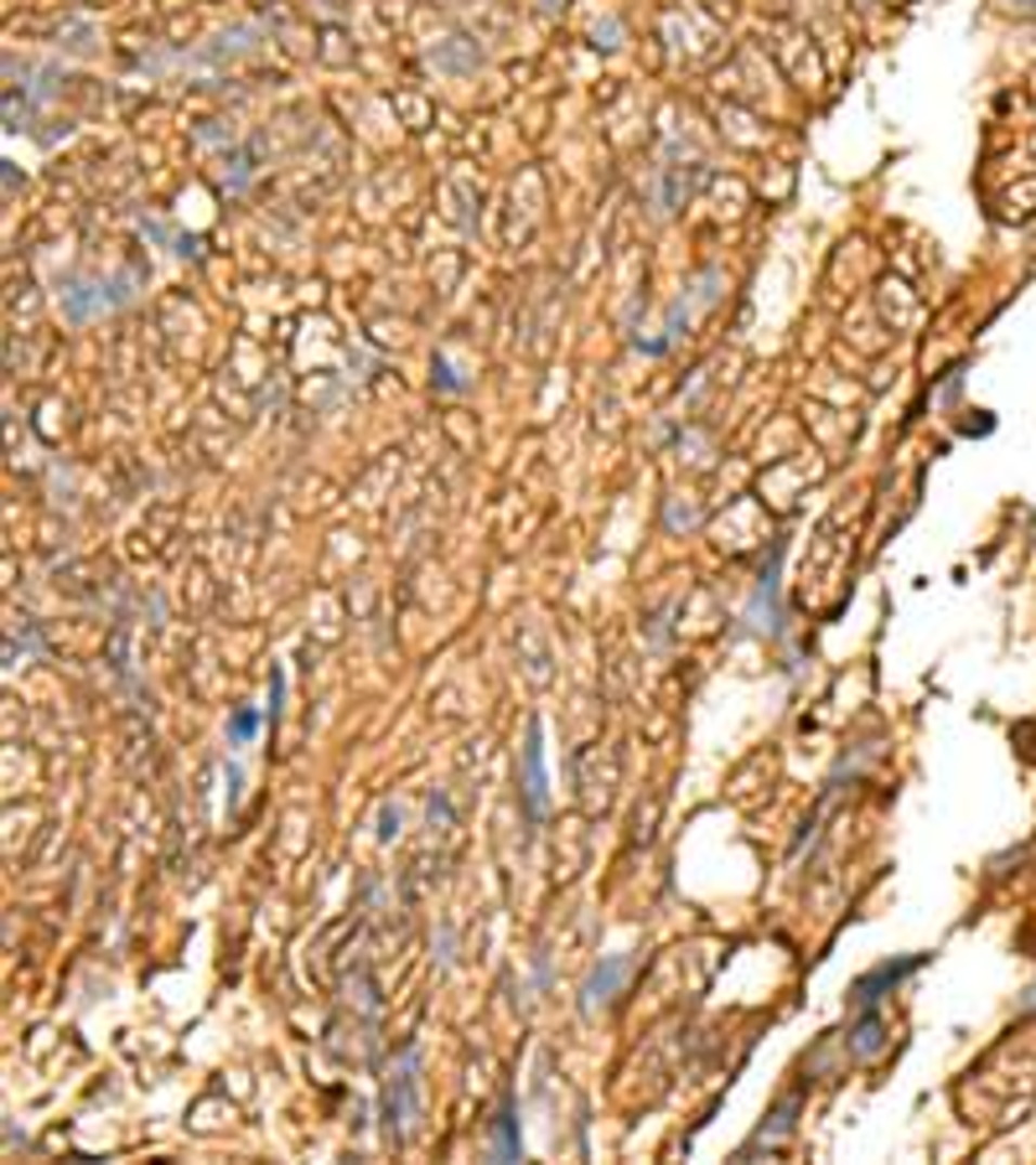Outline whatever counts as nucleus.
Here are the masks:
<instances>
[{"label":"nucleus","instance_id":"2","mask_svg":"<svg viewBox=\"0 0 1036 1165\" xmlns=\"http://www.w3.org/2000/svg\"><path fill=\"white\" fill-rule=\"evenodd\" d=\"M627 969H633V958H627V954H617L607 969H596V974H591V984H586V1010H596L601 1000H612V989L622 984V979H627Z\"/></svg>","mask_w":1036,"mask_h":1165},{"label":"nucleus","instance_id":"3","mask_svg":"<svg viewBox=\"0 0 1036 1165\" xmlns=\"http://www.w3.org/2000/svg\"><path fill=\"white\" fill-rule=\"evenodd\" d=\"M523 777H529V808H544V762H540V725H529V746H523Z\"/></svg>","mask_w":1036,"mask_h":1165},{"label":"nucleus","instance_id":"5","mask_svg":"<svg viewBox=\"0 0 1036 1165\" xmlns=\"http://www.w3.org/2000/svg\"><path fill=\"white\" fill-rule=\"evenodd\" d=\"M1026 1010H1036V984H1032V989H1026Z\"/></svg>","mask_w":1036,"mask_h":1165},{"label":"nucleus","instance_id":"4","mask_svg":"<svg viewBox=\"0 0 1036 1165\" xmlns=\"http://www.w3.org/2000/svg\"><path fill=\"white\" fill-rule=\"evenodd\" d=\"M249 736H255V715H249V710H238L234 715V741H249Z\"/></svg>","mask_w":1036,"mask_h":1165},{"label":"nucleus","instance_id":"1","mask_svg":"<svg viewBox=\"0 0 1036 1165\" xmlns=\"http://www.w3.org/2000/svg\"><path fill=\"white\" fill-rule=\"evenodd\" d=\"M384 1114H389V1135L400 1140L404 1129H410V1118H415V1051L404 1057V1072H400V1077H389V1093H384Z\"/></svg>","mask_w":1036,"mask_h":1165}]
</instances>
